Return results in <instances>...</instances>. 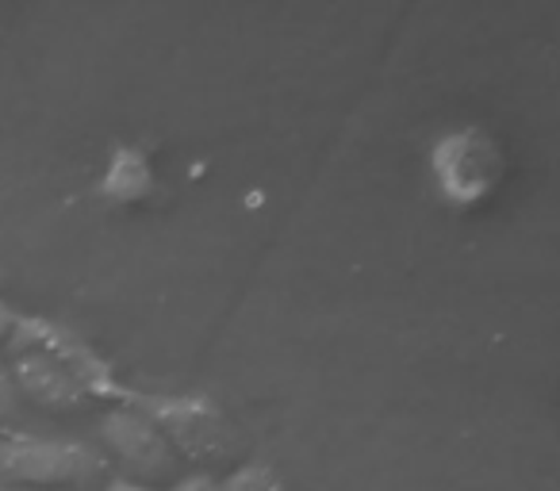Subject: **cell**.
<instances>
[{"instance_id": "1", "label": "cell", "mask_w": 560, "mask_h": 491, "mask_svg": "<svg viewBox=\"0 0 560 491\" xmlns=\"http://www.w3.org/2000/svg\"><path fill=\"white\" fill-rule=\"evenodd\" d=\"M124 404L147 414L170 437L173 453H185L200 465L231 457L234 445H238L226 414L208 396H147V391L127 388Z\"/></svg>"}, {"instance_id": "2", "label": "cell", "mask_w": 560, "mask_h": 491, "mask_svg": "<svg viewBox=\"0 0 560 491\" xmlns=\"http://www.w3.org/2000/svg\"><path fill=\"white\" fill-rule=\"evenodd\" d=\"M101 453L73 437L9 434L0 437V480L27 488H66L101 472Z\"/></svg>"}, {"instance_id": "3", "label": "cell", "mask_w": 560, "mask_h": 491, "mask_svg": "<svg viewBox=\"0 0 560 491\" xmlns=\"http://www.w3.org/2000/svg\"><path fill=\"white\" fill-rule=\"evenodd\" d=\"M9 338H12V350H35V353H43V358L55 361V365H62L93 399H124L127 396V384H119L116 369H112L85 338L58 327V323L16 315V327H12Z\"/></svg>"}, {"instance_id": "4", "label": "cell", "mask_w": 560, "mask_h": 491, "mask_svg": "<svg viewBox=\"0 0 560 491\" xmlns=\"http://www.w3.org/2000/svg\"><path fill=\"white\" fill-rule=\"evenodd\" d=\"M101 437L119 457L131 480L154 488V480H170L177 472V453H173L170 437L135 407H116V411L104 414Z\"/></svg>"}, {"instance_id": "5", "label": "cell", "mask_w": 560, "mask_h": 491, "mask_svg": "<svg viewBox=\"0 0 560 491\" xmlns=\"http://www.w3.org/2000/svg\"><path fill=\"white\" fill-rule=\"evenodd\" d=\"M434 173L442 180V192L457 203L480 200L491 188V147L480 135H450L434 150Z\"/></svg>"}, {"instance_id": "6", "label": "cell", "mask_w": 560, "mask_h": 491, "mask_svg": "<svg viewBox=\"0 0 560 491\" xmlns=\"http://www.w3.org/2000/svg\"><path fill=\"white\" fill-rule=\"evenodd\" d=\"M9 376L16 384V391H24L27 399H35L47 411H78V407H85L93 399L62 365H55V361L35 350H12Z\"/></svg>"}, {"instance_id": "7", "label": "cell", "mask_w": 560, "mask_h": 491, "mask_svg": "<svg viewBox=\"0 0 560 491\" xmlns=\"http://www.w3.org/2000/svg\"><path fill=\"white\" fill-rule=\"evenodd\" d=\"M219 491H284V483H280L272 465H265V460H246V465H238L231 476L219 480Z\"/></svg>"}, {"instance_id": "8", "label": "cell", "mask_w": 560, "mask_h": 491, "mask_svg": "<svg viewBox=\"0 0 560 491\" xmlns=\"http://www.w3.org/2000/svg\"><path fill=\"white\" fill-rule=\"evenodd\" d=\"M170 491H219V480L208 472H192V476H180Z\"/></svg>"}, {"instance_id": "9", "label": "cell", "mask_w": 560, "mask_h": 491, "mask_svg": "<svg viewBox=\"0 0 560 491\" xmlns=\"http://www.w3.org/2000/svg\"><path fill=\"white\" fill-rule=\"evenodd\" d=\"M12 407H16V384H12V376L0 369V419H4Z\"/></svg>"}, {"instance_id": "10", "label": "cell", "mask_w": 560, "mask_h": 491, "mask_svg": "<svg viewBox=\"0 0 560 491\" xmlns=\"http://www.w3.org/2000/svg\"><path fill=\"white\" fill-rule=\"evenodd\" d=\"M104 491H158V488H150V483L131 480V476H116V480L104 483Z\"/></svg>"}, {"instance_id": "11", "label": "cell", "mask_w": 560, "mask_h": 491, "mask_svg": "<svg viewBox=\"0 0 560 491\" xmlns=\"http://www.w3.org/2000/svg\"><path fill=\"white\" fill-rule=\"evenodd\" d=\"M12 327H16V312H12V307L0 300V338H9Z\"/></svg>"}]
</instances>
